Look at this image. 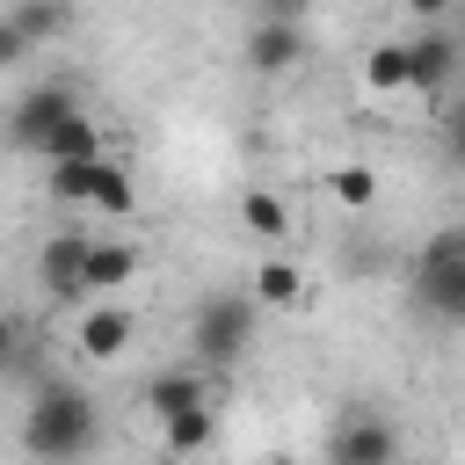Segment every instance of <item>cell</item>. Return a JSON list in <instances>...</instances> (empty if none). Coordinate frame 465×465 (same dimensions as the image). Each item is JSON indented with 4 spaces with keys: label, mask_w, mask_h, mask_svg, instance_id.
<instances>
[{
    "label": "cell",
    "mask_w": 465,
    "mask_h": 465,
    "mask_svg": "<svg viewBox=\"0 0 465 465\" xmlns=\"http://www.w3.org/2000/svg\"><path fill=\"white\" fill-rule=\"evenodd\" d=\"M87 160H109V153H102V124H94L87 109H80V116H73V124H65V131L51 138L44 167H87Z\"/></svg>",
    "instance_id": "14"
},
{
    "label": "cell",
    "mask_w": 465,
    "mask_h": 465,
    "mask_svg": "<svg viewBox=\"0 0 465 465\" xmlns=\"http://www.w3.org/2000/svg\"><path fill=\"white\" fill-rule=\"evenodd\" d=\"M327 189H334V203H349V211H363V203L378 196V167H363V160H349V167H334V174H327Z\"/></svg>",
    "instance_id": "19"
},
{
    "label": "cell",
    "mask_w": 465,
    "mask_h": 465,
    "mask_svg": "<svg viewBox=\"0 0 465 465\" xmlns=\"http://www.w3.org/2000/svg\"><path fill=\"white\" fill-rule=\"evenodd\" d=\"M145 407H153V421H167V414L211 407V385H203V371H196V363H182V371H160V378L145 385Z\"/></svg>",
    "instance_id": "11"
},
{
    "label": "cell",
    "mask_w": 465,
    "mask_h": 465,
    "mask_svg": "<svg viewBox=\"0 0 465 465\" xmlns=\"http://www.w3.org/2000/svg\"><path fill=\"white\" fill-rule=\"evenodd\" d=\"M73 116H80V94H73V87H58V80H51V87H29V94L7 109V145L44 160V153H51V138H58Z\"/></svg>",
    "instance_id": "4"
},
{
    "label": "cell",
    "mask_w": 465,
    "mask_h": 465,
    "mask_svg": "<svg viewBox=\"0 0 465 465\" xmlns=\"http://www.w3.org/2000/svg\"><path fill=\"white\" fill-rule=\"evenodd\" d=\"M87 232H51L44 254H36V283L51 305H87Z\"/></svg>",
    "instance_id": "7"
},
{
    "label": "cell",
    "mask_w": 465,
    "mask_h": 465,
    "mask_svg": "<svg viewBox=\"0 0 465 465\" xmlns=\"http://www.w3.org/2000/svg\"><path fill=\"white\" fill-rule=\"evenodd\" d=\"M400 51H407V87H414V94H436V87L450 80V65H458V36H450V29L407 36Z\"/></svg>",
    "instance_id": "8"
},
{
    "label": "cell",
    "mask_w": 465,
    "mask_h": 465,
    "mask_svg": "<svg viewBox=\"0 0 465 465\" xmlns=\"http://www.w3.org/2000/svg\"><path fill=\"white\" fill-rule=\"evenodd\" d=\"M211 436H218V414H211V407H189V414H167V421H160L167 458H196V450H211Z\"/></svg>",
    "instance_id": "16"
},
{
    "label": "cell",
    "mask_w": 465,
    "mask_h": 465,
    "mask_svg": "<svg viewBox=\"0 0 465 465\" xmlns=\"http://www.w3.org/2000/svg\"><path fill=\"white\" fill-rule=\"evenodd\" d=\"M254 465H291V458H254Z\"/></svg>",
    "instance_id": "24"
},
{
    "label": "cell",
    "mask_w": 465,
    "mask_h": 465,
    "mask_svg": "<svg viewBox=\"0 0 465 465\" xmlns=\"http://www.w3.org/2000/svg\"><path fill=\"white\" fill-rule=\"evenodd\" d=\"M327 465H400V429L371 407H341L327 429Z\"/></svg>",
    "instance_id": "5"
},
{
    "label": "cell",
    "mask_w": 465,
    "mask_h": 465,
    "mask_svg": "<svg viewBox=\"0 0 465 465\" xmlns=\"http://www.w3.org/2000/svg\"><path fill=\"white\" fill-rule=\"evenodd\" d=\"M87 211H102V218H116V225H124V218L138 211V182H131V167H124V160H102V167H94Z\"/></svg>",
    "instance_id": "13"
},
{
    "label": "cell",
    "mask_w": 465,
    "mask_h": 465,
    "mask_svg": "<svg viewBox=\"0 0 465 465\" xmlns=\"http://www.w3.org/2000/svg\"><path fill=\"white\" fill-rule=\"evenodd\" d=\"M138 276V254H131V240H94L87 247V298L94 305H116V291Z\"/></svg>",
    "instance_id": "9"
},
{
    "label": "cell",
    "mask_w": 465,
    "mask_h": 465,
    "mask_svg": "<svg viewBox=\"0 0 465 465\" xmlns=\"http://www.w3.org/2000/svg\"><path fill=\"white\" fill-rule=\"evenodd\" d=\"M15 29H22V44L36 51V44H58L65 29H73V7H58V0H15V7H0Z\"/></svg>",
    "instance_id": "12"
},
{
    "label": "cell",
    "mask_w": 465,
    "mask_h": 465,
    "mask_svg": "<svg viewBox=\"0 0 465 465\" xmlns=\"http://www.w3.org/2000/svg\"><path fill=\"white\" fill-rule=\"evenodd\" d=\"M22 58H29V44H22V29L0 15V73H7V65H22Z\"/></svg>",
    "instance_id": "21"
},
{
    "label": "cell",
    "mask_w": 465,
    "mask_h": 465,
    "mask_svg": "<svg viewBox=\"0 0 465 465\" xmlns=\"http://www.w3.org/2000/svg\"><path fill=\"white\" fill-rule=\"evenodd\" d=\"M131 334H138V320H131L124 305H87V312H80V349H87L94 363L124 356V349H131Z\"/></svg>",
    "instance_id": "10"
},
{
    "label": "cell",
    "mask_w": 465,
    "mask_h": 465,
    "mask_svg": "<svg viewBox=\"0 0 465 465\" xmlns=\"http://www.w3.org/2000/svg\"><path fill=\"white\" fill-rule=\"evenodd\" d=\"M15 349H22V327H15V320H7V312H0V371H7V363H15Z\"/></svg>",
    "instance_id": "22"
},
{
    "label": "cell",
    "mask_w": 465,
    "mask_h": 465,
    "mask_svg": "<svg viewBox=\"0 0 465 465\" xmlns=\"http://www.w3.org/2000/svg\"><path fill=\"white\" fill-rule=\"evenodd\" d=\"M94 443H102V414H94V400H87L73 378L36 385V400L22 407V450H29L36 465H80Z\"/></svg>",
    "instance_id": "1"
},
{
    "label": "cell",
    "mask_w": 465,
    "mask_h": 465,
    "mask_svg": "<svg viewBox=\"0 0 465 465\" xmlns=\"http://www.w3.org/2000/svg\"><path fill=\"white\" fill-rule=\"evenodd\" d=\"M94 167H102V160H87V167H51V174H44V189H51L58 203H87V189H94Z\"/></svg>",
    "instance_id": "20"
},
{
    "label": "cell",
    "mask_w": 465,
    "mask_h": 465,
    "mask_svg": "<svg viewBox=\"0 0 465 465\" xmlns=\"http://www.w3.org/2000/svg\"><path fill=\"white\" fill-rule=\"evenodd\" d=\"M407 298H414L436 327H465V225H436V232L414 247Z\"/></svg>",
    "instance_id": "3"
},
{
    "label": "cell",
    "mask_w": 465,
    "mask_h": 465,
    "mask_svg": "<svg viewBox=\"0 0 465 465\" xmlns=\"http://www.w3.org/2000/svg\"><path fill=\"white\" fill-rule=\"evenodd\" d=\"M247 65L254 73H291L298 58H305V7H254V22H247Z\"/></svg>",
    "instance_id": "6"
},
{
    "label": "cell",
    "mask_w": 465,
    "mask_h": 465,
    "mask_svg": "<svg viewBox=\"0 0 465 465\" xmlns=\"http://www.w3.org/2000/svg\"><path fill=\"white\" fill-rule=\"evenodd\" d=\"M450 160H458V167H465V102H458V109H450Z\"/></svg>",
    "instance_id": "23"
},
{
    "label": "cell",
    "mask_w": 465,
    "mask_h": 465,
    "mask_svg": "<svg viewBox=\"0 0 465 465\" xmlns=\"http://www.w3.org/2000/svg\"><path fill=\"white\" fill-rule=\"evenodd\" d=\"M254 320H262V305H254L247 291H203L196 312H189V363H196L203 378L232 371V363L247 356V341H254Z\"/></svg>",
    "instance_id": "2"
},
{
    "label": "cell",
    "mask_w": 465,
    "mask_h": 465,
    "mask_svg": "<svg viewBox=\"0 0 465 465\" xmlns=\"http://www.w3.org/2000/svg\"><path fill=\"white\" fill-rule=\"evenodd\" d=\"M363 87H371V94H400V87H407V51H400V44H378V51L363 58Z\"/></svg>",
    "instance_id": "18"
},
{
    "label": "cell",
    "mask_w": 465,
    "mask_h": 465,
    "mask_svg": "<svg viewBox=\"0 0 465 465\" xmlns=\"http://www.w3.org/2000/svg\"><path fill=\"white\" fill-rule=\"evenodd\" d=\"M247 298H254V305H298V298H305V276H298V262L269 254V262L247 276Z\"/></svg>",
    "instance_id": "15"
},
{
    "label": "cell",
    "mask_w": 465,
    "mask_h": 465,
    "mask_svg": "<svg viewBox=\"0 0 465 465\" xmlns=\"http://www.w3.org/2000/svg\"><path fill=\"white\" fill-rule=\"evenodd\" d=\"M240 225H247L254 240H291V203L269 196V189H247V196H240Z\"/></svg>",
    "instance_id": "17"
}]
</instances>
